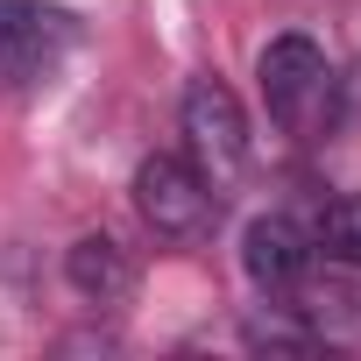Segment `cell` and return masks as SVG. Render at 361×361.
Listing matches in <instances>:
<instances>
[{"mask_svg": "<svg viewBox=\"0 0 361 361\" xmlns=\"http://www.w3.org/2000/svg\"><path fill=\"white\" fill-rule=\"evenodd\" d=\"M312 241H319V255H326V262H347V269H361V199H333V206L319 213Z\"/></svg>", "mask_w": 361, "mask_h": 361, "instance_id": "cell-8", "label": "cell"}, {"mask_svg": "<svg viewBox=\"0 0 361 361\" xmlns=\"http://www.w3.org/2000/svg\"><path fill=\"white\" fill-rule=\"evenodd\" d=\"M241 269H248V283H255L262 298H290V290L319 269V241H312L298 220L262 213V220H248V234H241Z\"/></svg>", "mask_w": 361, "mask_h": 361, "instance_id": "cell-5", "label": "cell"}, {"mask_svg": "<svg viewBox=\"0 0 361 361\" xmlns=\"http://www.w3.org/2000/svg\"><path fill=\"white\" fill-rule=\"evenodd\" d=\"M85 22L57 0H0V92L22 99V92H43L64 57L78 50Z\"/></svg>", "mask_w": 361, "mask_h": 361, "instance_id": "cell-1", "label": "cell"}, {"mask_svg": "<svg viewBox=\"0 0 361 361\" xmlns=\"http://www.w3.org/2000/svg\"><path fill=\"white\" fill-rule=\"evenodd\" d=\"M255 78H262V106H269V121L283 128V135H298V142H312L326 121H333V64H326V50L312 43V36H276L269 50H262V64H255Z\"/></svg>", "mask_w": 361, "mask_h": 361, "instance_id": "cell-3", "label": "cell"}, {"mask_svg": "<svg viewBox=\"0 0 361 361\" xmlns=\"http://www.w3.org/2000/svg\"><path fill=\"white\" fill-rule=\"evenodd\" d=\"M135 213L163 241H199L220 220V192L199 177L192 156H142L135 163Z\"/></svg>", "mask_w": 361, "mask_h": 361, "instance_id": "cell-4", "label": "cell"}, {"mask_svg": "<svg viewBox=\"0 0 361 361\" xmlns=\"http://www.w3.org/2000/svg\"><path fill=\"white\" fill-rule=\"evenodd\" d=\"M283 312H298L326 347H333V340H361V283H347V276H333V269H326V276L312 269V276L283 298Z\"/></svg>", "mask_w": 361, "mask_h": 361, "instance_id": "cell-7", "label": "cell"}, {"mask_svg": "<svg viewBox=\"0 0 361 361\" xmlns=\"http://www.w3.org/2000/svg\"><path fill=\"white\" fill-rule=\"evenodd\" d=\"M177 128H185V156L199 163V177L227 199L241 177L255 170V142H248V114L220 78H192L177 99Z\"/></svg>", "mask_w": 361, "mask_h": 361, "instance_id": "cell-2", "label": "cell"}, {"mask_svg": "<svg viewBox=\"0 0 361 361\" xmlns=\"http://www.w3.org/2000/svg\"><path fill=\"white\" fill-rule=\"evenodd\" d=\"M64 283H71L92 312H121V305L135 298L142 269H135V255H128L114 234H78L71 255H64Z\"/></svg>", "mask_w": 361, "mask_h": 361, "instance_id": "cell-6", "label": "cell"}]
</instances>
